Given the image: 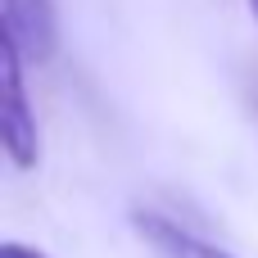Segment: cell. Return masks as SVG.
I'll return each mask as SVG.
<instances>
[{"label": "cell", "instance_id": "obj_1", "mask_svg": "<svg viewBox=\"0 0 258 258\" xmlns=\"http://www.w3.org/2000/svg\"><path fill=\"white\" fill-rule=\"evenodd\" d=\"M27 63L23 54L0 41V136H5V154L18 172H32L41 163V132H36V113L27 100V82H23Z\"/></svg>", "mask_w": 258, "mask_h": 258}, {"label": "cell", "instance_id": "obj_2", "mask_svg": "<svg viewBox=\"0 0 258 258\" xmlns=\"http://www.w3.org/2000/svg\"><path fill=\"white\" fill-rule=\"evenodd\" d=\"M0 41H9L27 68H45L59 54L54 0H0Z\"/></svg>", "mask_w": 258, "mask_h": 258}, {"label": "cell", "instance_id": "obj_3", "mask_svg": "<svg viewBox=\"0 0 258 258\" xmlns=\"http://www.w3.org/2000/svg\"><path fill=\"white\" fill-rule=\"evenodd\" d=\"M132 227H136V236L145 245H154L163 258H236V254H227L222 245L204 240L200 231H190L177 218H163L154 209H132Z\"/></svg>", "mask_w": 258, "mask_h": 258}, {"label": "cell", "instance_id": "obj_4", "mask_svg": "<svg viewBox=\"0 0 258 258\" xmlns=\"http://www.w3.org/2000/svg\"><path fill=\"white\" fill-rule=\"evenodd\" d=\"M0 258H45V254L32 249V245H23V240H5L0 245Z\"/></svg>", "mask_w": 258, "mask_h": 258}, {"label": "cell", "instance_id": "obj_5", "mask_svg": "<svg viewBox=\"0 0 258 258\" xmlns=\"http://www.w3.org/2000/svg\"><path fill=\"white\" fill-rule=\"evenodd\" d=\"M245 5H249V14H254V18H258V0H245Z\"/></svg>", "mask_w": 258, "mask_h": 258}]
</instances>
